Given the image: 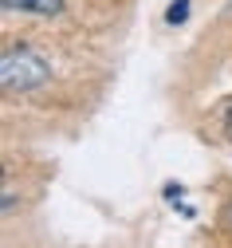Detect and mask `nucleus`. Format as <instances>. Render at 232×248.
Listing matches in <instances>:
<instances>
[{"label":"nucleus","mask_w":232,"mask_h":248,"mask_svg":"<svg viewBox=\"0 0 232 248\" xmlns=\"http://www.w3.org/2000/svg\"><path fill=\"white\" fill-rule=\"evenodd\" d=\"M165 20H170V24H185V20H189V0H170Z\"/></svg>","instance_id":"nucleus-3"},{"label":"nucleus","mask_w":232,"mask_h":248,"mask_svg":"<svg viewBox=\"0 0 232 248\" xmlns=\"http://www.w3.org/2000/svg\"><path fill=\"white\" fill-rule=\"evenodd\" d=\"M228 225H232V209H228Z\"/></svg>","instance_id":"nucleus-5"},{"label":"nucleus","mask_w":232,"mask_h":248,"mask_svg":"<svg viewBox=\"0 0 232 248\" xmlns=\"http://www.w3.org/2000/svg\"><path fill=\"white\" fill-rule=\"evenodd\" d=\"M47 75H51L47 59L36 55L31 47H8L4 59H0V83H4V91H31V87L47 83Z\"/></svg>","instance_id":"nucleus-1"},{"label":"nucleus","mask_w":232,"mask_h":248,"mask_svg":"<svg viewBox=\"0 0 232 248\" xmlns=\"http://www.w3.org/2000/svg\"><path fill=\"white\" fill-rule=\"evenodd\" d=\"M224 130H228V138H232V107H228V114H224Z\"/></svg>","instance_id":"nucleus-4"},{"label":"nucleus","mask_w":232,"mask_h":248,"mask_svg":"<svg viewBox=\"0 0 232 248\" xmlns=\"http://www.w3.org/2000/svg\"><path fill=\"white\" fill-rule=\"evenodd\" d=\"M8 12H36V16H51L63 8V0H4Z\"/></svg>","instance_id":"nucleus-2"}]
</instances>
